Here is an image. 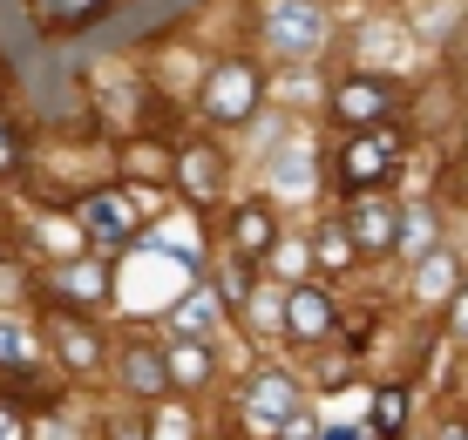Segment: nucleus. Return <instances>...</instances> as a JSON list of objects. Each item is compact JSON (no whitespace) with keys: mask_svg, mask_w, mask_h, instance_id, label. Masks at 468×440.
<instances>
[{"mask_svg":"<svg viewBox=\"0 0 468 440\" xmlns=\"http://www.w3.org/2000/svg\"><path fill=\"white\" fill-rule=\"evenodd\" d=\"M251 420H258V427H271V434L292 427V420H299L292 380H279V372H271V380H258V386H251Z\"/></svg>","mask_w":468,"mask_h":440,"instance_id":"obj_2","label":"nucleus"},{"mask_svg":"<svg viewBox=\"0 0 468 440\" xmlns=\"http://www.w3.org/2000/svg\"><path fill=\"white\" fill-rule=\"evenodd\" d=\"M333 325V299L326 291H292V305H285V332L292 339H319Z\"/></svg>","mask_w":468,"mask_h":440,"instance_id":"obj_5","label":"nucleus"},{"mask_svg":"<svg viewBox=\"0 0 468 440\" xmlns=\"http://www.w3.org/2000/svg\"><path fill=\"white\" fill-rule=\"evenodd\" d=\"M82 224H89L95 237H122L129 231V204L122 197H89L82 204Z\"/></svg>","mask_w":468,"mask_h":440,"instance_id":"obj_8","label":"nucleus"},{"mask_svg":"<svg viewBox=\"0 0 468 440\" xmlns=\"http://www.w3.org/2000/svg\"><path fill=\"white\" fill-rule=\"evenodd\" d=\"M170 372H176V380H204V352H197V346H184V352H176V366H170Z\"/></svg>","mask_w":468,"mask_h":440,"instance_id":"obj_18","label":"nucleus"},{"mask_svg":"<svg viewBox=\"0 0 468 440\" xmlns=\"http://www.w3.org/2000/svg\"><path fill=\"white\" fill-rule=\"evenodd\" d=\"M421 237H428V217L414 210V217H408V237H400V244H408V251H421Z\"/></svg>","mask_w":468,"mask_h":440,"instance_id":"obj_22","label":"nucleus"},{"mask_svg":"<svg viewBox=\"0 0 468 440\" xmlns=\"http://www.w3.org/2000/svg\"><path fill=\"white\" fill-rule=\"evenodd\" d=\"M0 440H21V427H14V414L0 406Z\"/></svg>","mask_w":468,"mask_h":440,"instance_id":"obj_24","label":"nucleus"},{"mask_svg":"<svg viewBox=\"0 0 468 440\" xmlns=\"http://www.w3.org/2000/svg\"><path fill=\"white\" fill-rule=\"evenodd\" d=\"M414 285H421V299H455V291H462V271H455V257H448V251H428Z\"/></svg>","mask_w":468,"mask_h":440,"instance_id":"obj_7","label":"nucleus"},{"mask_svg":"<svg viewBox=\"0 0 468 440\" xmlns=\"http://www.w3.org/2000/svg\"><path fill=\"white\" fill-rule=\"evenodd\" d=\"M265 237H271L265 210H245V217H238V244H265Z\"/></svg>","mask_w":468,"mask_h":440,"instance_id":"obj_15","label":"nucleus"},{"mask_svg":"<svg viewBox=\"0 0 468 440\" xmlns=\"http://www.w3.org/2000/svg\"><path fill=\"white\" fill-rule=\"evenodd\" d=\"M0 162H7V136H0Z\"/></svg>","mask_w":468,"mask_h":440,"instance_id":"obj_25","label":"nucleus"},{"mask_svg":"<svg viewBox=\"0 0 468 440\" xmlns=\"http://www.w3.org/2000/svg\"><path fill=\"white\" fill-rule=\"evenodd\" d=\"M211 325H218V291H190V299L176 305V332H184V339L211 332Z\"/></svg>","mask_w":468,"mask_h":440,"instance_id":"obj_10","label":"nucleus"},{"mask_svg":"<svg viewBox=\"0 0 468 440\" xmlns=\"http://www.w3.org/2000/svg\"><path fill=\"white\" fill-rule=\"evenodd\" d=\"M305 183H313V150H305V142H292V150L271 162V190H292V197H299Z\"/></svg>","mask_w":468,"mask_h":440,"instance_id":"obj_9","label":"nucleus"},{"mask_svg":"<svg viewBox=\"0 0 468 440\" xmlns=\"http://www.w3.org/2000/svg\"><path fill=\"white\" fill-rule=\"evenodd\" d=\"M448 332H455V339H468V285L455 291V299H448Z\"/></svg>","mask_w":468,"mask_h":440,"instance_id":"obj_17","label":"nucleus"},{"mask_svg":"<svg viewBox=\"0 0 468 440\" xmlns=\"http://www.w3.org/2000/svg\"><path fill=\"white\" fill-rule=\"evenodd\" d=\"M61 346H69V360H75V366H89V360H95V346H89V332H61Z\"/></svg>","mask_w":468,"mask_h":440,"instance_id":"obj_19","label":"nucleus"},{"mask_svg":"<svg viewBox=\"0 0 468 440\" xmlns=\"http://www.w3.org/2000/svg\"><path fill=\"white\" fill-rule=\"evenodd\" d=\"M340 116L346 122H380L387 116V89L380 81H346L340 89Z\"/></svg>","mask_w":468,"mask_h":440,"instance_id":"obj_6","label":"nucleus"},{"mask_svg":"<svg viewBox=\"0 0 468 440\" xmlns=\"http://www.w3.org/2000/svg\"><path fill=\"white\" fill-rule=\"evenodd\" d=\"M374 414H380V434H400V427H408V393H394V386H387V393L374 400Z\"/></svg>","mask_w":468,"mask_h":440,"instance_id":"obj_14","label":"nucleus"},{"mask_svg":"<svg viewBox=\"0 0 468 440\" xmlns=\"http://www.w3.org/2000/svg\"><path fill=\"white\" fill-rule=\"evenodd\" d=\"M265 41L279 55H319L326 47V14L313 0H271L265 7Z\"/></svg>","mask_w":468,"mask_h":440,"instance_id":"obj_1","label":"nucleus"},{"mask_svg":"<svg viewBox=\"0 0 468 440\" xmlns=\"http://www.w3.org/2000/svg\"><path fill=\"white\" fill-rule=\"evenodd\" d=\"M279 271H285V278H299V271H305V251H299V244H285V251H279Z\"/></svg>","mask_w":468,"mask_h":440,"instance_id":"obj_20","label":"nucleus"},{"mask_svg":"<svg viewBox=\"0 0 468 440\" xmlns=\"http://www.w3.org/2000/svg\"><path fill=\"white\" fill-rule=\"evenodd\" d=\"M346 251H353V237H346V231H326V237H319V257H326V265H353Z\"/></svg>","mask_w":468,"mask_h":440,"instance_id":"obj_16","label":"nucleus"},{"mask_svg":"<svg viewBox=\"0 0 468 440\" xmlns=\"http://www.w3.org/2000/svg\"><path fill=\"white\" fill-rule=\"evenodd\" d=\"M61 285H69V291H102V278H95L89 265H82V271H69V278H61Z\"/></svg>","mask_w":468,"mask_h":440,"instance_id":"obj_21","label":"nucleus"},{"mask_svg":"<svg viewBox=\"0 0 468 440\" xmlns=\"http://www.w3.org/2000/svg\"><path fill=\"white\" fill-rule=\"evenodd\" d=\"M164 440H184V414H164Z\"/></svg>","mask_w":468,"mask_h":440,"instance_id":"obj_23","label":"nucleus"},{"mask_svg":"<svg viewBox=\"0 0 468 440\" xmlns=\"http://www.w3.org/2000/svg\"><path fill=\"white\" fill-rule=\"evenodd\" d=\"M35 332H21V325H0V366H35Z\"/></svg>","mask_w":468,"mask_h":440,"instance_id":"obj_12","label":"nucleus"},{"mask_svg":"<svg viewBox=\"0 0 468 440\" xmlns=\"http://www.w3.org/2000/svg\"><path fill=\"white\" fill-rule=\"evenodd\" d=\"M129 386H136V393H156V386H164V366L150 360V352H129V372H122Z\"/></svg>","mask_w":468,"mask_h":440,"instance_id":"obj_13","label":"nucleus"},{"mask_svg":"<svg viewBox=\"0 0 468 440\" xmlns=\"http://www.w3.org/2000/svg\"><path fill=\"white\" fill-rule=\"evenodd\" d=\"M394 150H400V142L387 136V129L360 136V142L346 150V183H374V176H387V170H394Z\"/></svg>","mask_w":468,"mask_h":440,"instance_id":"obj_3","label":"nucleus"},{"mask_svg":"<svg viewBox=\"0 0 468 440\" xmlns=\"http://www.w3.org/2000/svg\"><path fill=\"white\" fill-rule=\"evenodd\" d=\"M251 109V68L245 61H231V68H218V81H211V116L218 122H238Z\"/></svg>","mask_w":468,"mask_h":440,"instance_id":"obj_4","label":"nucleus"},{"mask_svg":"<svg viewBox=\"0 0 468 440\" xmlns=\"http://www.w3.org/2000/svg\"><path fill=\"white\" fill-rule=\"evenodd\" d=\"M353 237L380 251V244L394 237V210H387V204H360V210H353Z\"/></svg>","mask_w":468,"mask_h":440,"instance_id":"obj_11","label":"nucleus"},{"mask_svg":"<svg viewBox=\"0 0 468 440\" xmlns=\"http://www.w3.org/2000/svg\"><path fill=\"white\" fill-rule=\"evenodd\" d=\"M462 440H468V434H462Z\"/></svg>","mask_w":468,"mask_h":440,"instance_id":"obj_26","label":"nucleus"}]
</instances>
